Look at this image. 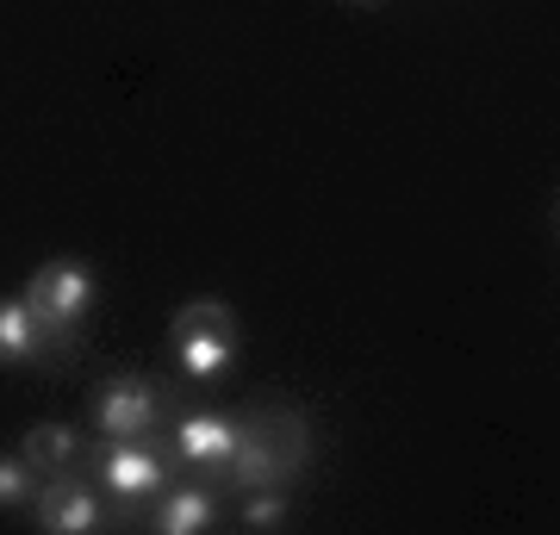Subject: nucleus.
<instances>
[{
  "instance_id": "1",
  "label": "nucleus",
  "mask_w": 560,
  "mask_h": 535,
  "mask_svg": "<svg viewBox=\"0 0 560 535\" xmlns=\"http://www.w3.org/2000/svg\"><path fill=\"white\" fill-rule=\"evenodd\" d=\"M168 349L187 380H219L237 361V312L224 299H194L168 324Z\"/></svg>"
},
{
  "instance_id": "2",
  "label": "nucleus",
  "mask_w": 560,
  "mask_h": 535,
  "mask_svg": "<svg viewBox=\"0 0 560 535\" xmlns=\"http://www.w3.org/2000/svg\"><path fill=\"white\" fill-rule=\"evenodd\" d=\"M94 299H101V287H94V268L75 256H57L44 261L38 275L25 280V305H32V317H38L44 342H69L88 324V312H94Z\"/></svg>"
},
{
  "instance_id": "3",
  "label": "nucleus",
  "mask_w": 560,
  "mask_h": 535,
  "mask_svg": "<svg viewBox=\"0 0 560 535\" xmlns=\"http://www.w3.org/2000/svg\"><path fill=\"white\" fill-rule=\"evenodd\" d=\"M162 417V393L150 386V380L138 374H113L94 386V398H88V423H94V437L106 442H131V437H150Z\"/></svg>"
},
{
  "instance_id": "4",
  "label": "nucleus",
  "mask_w": 560,
  "mask_h": 535,
  "mask_svg": "<svg viewBox=\"0 0 560 535\" xmlns=\"http://www.w3.org/2000/svg\"><path fill=\"white\" fill-rule=\"evenodd\" d=\"M32 523L44 535H94L106 523V504H101V486L81 479L75 467L69 474H50L38 479V498H32Z\"/></svg>"
},
{
  "instance_id": "5",
  "label": "nucleus",
  "mask_w": 560,
  "mask_h": 535,
  "mask_svg": "<svg viewBox=\"0 0 560 535\" xmlns=\"http://www.w3.org/2000/svg\"><path fill=\"white\" fill-rule=\"evenodd\" d=\"M101 486H106V498H119V504H150V498L168 486V461L150 449V437L113 442L106 461H101Z\"/></svg>"
},
{
  "instance_id": "6",
  "label": "nucleus",
  "mask_w": 560,
  "mask_h": 535,
  "mask_svg": "<svg viewBox=\"0 0 560 535\" xmlns=\"http://www.w3.org/2000/svg\"><path fill=\"white\" fill-rule=\"evenodd\" d=\"M237 442H243V423H231V417H219V411H187L175 423V455L194 461V467H212V474L231 467Z\"/></svg>"
},
{
  "instance_id": "7",
  "label": "nucleus",
  "mask_w": 560,
  "mask_h": 535,
  "mask_svg": "<svg viewBox=\"0 0 560 535\" xmlns=\"http://www.w3.org/2000/svg\"><path fill=\"white\" fill-rule=\"evenodd\" d=\"M150 523H156V535H200L219 523V504H212L206 486H162Z\"/></svg>"
},
{
  "instance_id": "8",
  "label": "nucleus",
  "mask_w": 560,
  "mask_h": 535,
  "mask_svg": "<svg viewBox=\"0 0 560 535\" xmlns=\"http://www.w3.org/2000/svg\"><path fill=\"white\" fill-rule=\"evenodd\" d=\"M224 474L237 479L243 492H249V486H280V479L293 474V461L280 455L275 442L261 437L256 423H249V430H243V442H237V455H231V467H224Z\"/></svg>"
},
{
  "instance_id": "9",
  "label": "nucleus",
  "mask_w": 560,
  "mask_h": 535,
  "mask_svg": "<svg viewBox=\"0 0 560 535\" xmlns=\"http://www.w3.org/2000/svg\"><path fill=\"white\" fill-rule=\"evenodd\" d=\"M44 356V330L32 305L20 299H0V368H20V361H38Z\"/></svg>"
},
{
  "instance_id": "10",
  "label": "nucleus",
  "mask_w": 560,
  "mask_h": 535,
  "mask_svg": "<svg viewBox=\"0 0 560 535\" xmlns=\"http://www.w3.org/2000/svg\"><path fill=\"white\" fill-rule=\"evenodd\" d=\"M75 449H81V442H75V430H69V423H32V430L20 437V455L32 461L44 479L69 474V467H75Z\"/></svg>"
},
{
  "instance_id": "11",
  "label": "nucleus",
  "mask_w": 560,
  "mask_h": 535,
  "mask_svg": "<svg viewBox=\"0 0 560 535\" xmlns=\"http://www.w3.org/2000/svg\"><path fill=\"white\" fill-rule=\"evenodd\" d=\"M38 467L25 455H0V511H25L32 498H38Z\"/></svg>"
},
{
  "instance_id": "12",
  "label": "nucleus",
  "mask_w": 560,
  "mask_h": 535,
  "mask_svg": "<svg viewBox=\"0 0 560 535\" xmlns=\"http://www.w3.org/2000/svg\"><path fill=\"white\" fill-rule=\"evenodd\" d=\"M287 523V492L280 486H249L243 492V530H280Z\"/></svg>"
},
{
  "instance_id": "13",
  "label": "nucleus",
  "mask_w": 560,
  "mask_h": 535,
  "mask_svg": "<svg viewBox=\"0 0 560 535\" xmlns=\"http://www.w3.org/2000/svg\"><path fill=\"white\" fill-rule=\"evenodd\" d=\"M349 7H374V0H349Z\"/></svg>"
}]
</instances>
